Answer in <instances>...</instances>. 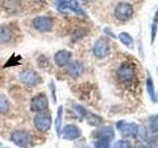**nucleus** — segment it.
<instances>
[{
	"label": "nucleus",
	"instance_id": "obj_1",
	"mask_svg": "<svg viewBox=\"0 0 158 148\" xmlns=\"http://www.w3.org/2000/svg\"><path fill=\"white\" fill-rule=\"evenodd\" d=\"M56 5L59 11H72L76 14H84L78 0H56Z\"/></svg>",
	"mask_w": 158,
	"mask_h": 148
},
{
	"label": "nucleus",
	"instance_id": "obj_2",
	"mask_svg": "<svg viewBox=\"0 0 158 148\" xmlns=\"http://www.w3.org/2000/svg\"><path fill=\"white\" fill-rule=\"evenodd\" d=\"M33 27L39 32H49L53 27V20L48 16H38L33 20Z\"/></svg>",
	"mask_w": 158,
	"mask_h": 148
},
{
	"label": "nucleus",
	"instance_id": "obj_3",
	"mask_svg": "<svg viewBox=\"0 0 158 148\" xmlns=\"http://www.w3.org/2000/svg\"><path fill=\"white\" fill-rule=\"evenodd\" d=\"M11 139L15 144L20 147H27L32 142V137L30 133L25 130L14 131L11 135Z\"/></svg>",
	"mask_w": 158,
	"mask_h": 148
},
{
	"label": "nucleus",
	"instance_id": "obj_4",
	"mask_svg": "<svg viewBox=\"0 0 158 148\" xmlns=\"http://www.w3.org/2000/svg\"><path fill=\"white\" fill-rule=\"evenodd\" d=\"M34 123L40 131H47L52 126V117L48 113H38L34 118Z\"/></svg>",
	"mask_w": 158,
	"mask_h": 148
},
{
	"label": "nucleus",
	"instance_id": "obj_5",
	"mask_svg": "<svg viewBox=\"0 0 158 148\" xmlns=\"http://www.w3.org/2000/svg\"><path fill=\"white\" fill-rule=\"evenodd\" d=\"M48 99L44 94H40V95L34 97L31 102V110L33 112H44L48 109Z\"/></svg>",
	"mask_w": 158,
	"mask_h": 148
},
{
	"label": "nucleus",
	"instance_id": "obj_6",
	"mask_svg": "<svg viewBox=\"0 0 158 148\" xmlns=\"http://www.w3.org/2000/svg\"><path fill=\"white\" fill-rule=\"evenodd\" d=\"M117 128L121 131L123 136L128 137V136H133L136 134L138 126L135 123H132V122L120 121L117 123Z\"/></svg>",
	"mask_w": 158,
	"mask_h": 148
},
{
	"label": "nucleus",
	"instance_id": "obj_7",
	"mask_svg": "<svg viewBox=\"0 0 158 148\" xmlns=\"http://www.w3.org/2000/svg\"><path fill=\"white\" fill-rule=\"evenodd\" d=\"M20 79L23 83L29 86H35L41 82V77L33 70H26L20 74Z\"/></svg>",
	"mask_w": 158,
	"mask_h": 148
},
{
	"label": "nucleus",
	"instance_id": "obj_8",
	"mask_svg": "<svg viewBox=\"0 0 158 148\" xmlns=\"http://www.w3.org/2000/svg\"><path fill=\"white\" fill-rule=\"evenodd\" d=\"M71 58V52L65 51V49H62V51H57L54 54V62L56 63V65L58 66H65L69 63Z\"/></svg>",
	"mask_w": 158,
	"mask_h": 148
},
{
	"label": "nucleus",
	"instance_id": "obj_9",
	"mask_svg": "<svg viewBox=\"0 0 158 148\" xmlns=\"http://www.w3.org/2000/svg\"><path fill=\"white\" fill-rule=\"evenodd\" d=\"M63 137L65 138L67 140H74L78 138L81 134V130L76 125H66L65 127L63 128Z\"/></svg>",
	"mask_w": 158,
	"mask_h": 148
},
{
	"label": "nucleus",
	"instance_id": "obj_10",
	"mask_svg": "<svg viewBox=\"0 0 158 148\" xmlns=\"http://www.w3.org/2000/svg\"><path fill=\"white\" fill-rule=\"evenodd\" d=\"M84 71V67L79 61H74L72 63H68L67 67V73L73 78H77L81 75Z\"/></svg>",
	"mask_w": 158,
	"mask_h": 148
},
{
	"label": "nucleus",
	"instance_id": "obj_11",
	"mask_svg": "<svg viewBox=\"0 0 158 148\" xmlns=\"http://www.w3.org/2000/svg\"><path fill=\"white\" fill-rule=\"evenodd\" d=\"M109 51V46L107 42L103 41V39H99L94 46V53L97 57H104Z\"/></svg>",
	"mask_w": 158,
	"mask_h": 148
},
{
	"label": "nucleus",
	"instance_id": "obj_12",
	"mask_svg": "<svg viewBox=\"0 0 158 148\" xmlns=\"http://www.w3.org/2000/svg\"><path fill=\"white\" fill-rule=\"evenodd\" d=\"M96 136L99 139H106V140H111L114 137V130L110 126H104L101 127L96 132Z\"/></svg>",
	"mask_w": 158,
	"mask_h": 148
},
{
	"label": "nucleus",
	"instance_id": "obj_13",
	"mask_svg": "<svg viewBox=\"0 0 158 148\" xmlns=\"http://www.w3.org/2000/svg\"><path fill=\"white\" fill-rule=\"evenodd\" d=\"M118 77H120L121 80H123V81H128V80H131V79L133 77V71L128 66L123 65L118 70Z\"/></svg>",
	"mask_w": 158,
	"mask_h": 148
},
{
	"label": "nucleus",
	"instance_id": "obj_14",
	"mask_svg": "<svg viewBox=\"0 0 158 148\" xmlns=\"http://www.w3.org/2000/svg\"><path fill=\"white\" fill-rule=\"evenodd\" d=\"M4 9H6L10 13H16L20 11L21 5L18 2V0H5L3 2Z\"/></svg>",
	"mask_w": 158,
	"mask_h": 148
},
{
	"label": "nucleus",
	"instance_id": "obj_15",
	"mask_svg": "<svg viewBox=\"0 0 158 148\" xmlns=\"http://www.w3.org/2000/svg\"><path fill=\"white\" fill-rule=\"evenodd\" d=\"M11 39H12V33L9 27L5 26V25L0 26V43H8L11 41Z\"/></svg>",
	"mask_w": 158,
	"mask_h": 148
},
{
	"label": "nucleus",
	"instance_id": "obj_16",
	"mask_svg": "<svg viewBox=\"0 0 158 148\" xmlns=\"http://www.w3.org/2000/svg\"><path fill=\"white\" fill-rule=\"evenodd\" d=\"M10 104L8 99L2 94H0V113H6L9 111Z\"/></svg>",
	"mask_w": 158,
	"mask_h": 148
},
{
	"label": "nucleus",
	"instance_id": "obj_17",
	"mask_svg": "<svg viewBox=\"0 0 158 148\" xmlns=\"http://www.w3.org/2000/svg\"><path fill=\"white\" fill-rule=\"evenodd\" d=\"M62 112H63L62 106H59L58 110H57L56 120V132L58 135H60V127H61V123H62Z\"/></svg>",
	"mask_w": 158,
	"mask_h": 148
},
{
	"label": "nucleus",
	"instance_id": "obj_18",
	"mask_svg": "<svg viewBox=\"0 0 158 148\" xmlns=\"http://www.w3.org/2000/svg\"><path fill=\"white\" fill-rule=\"evenodd\" d=\"M86 121L90 125L92 126H97L101 123L102 120L100 117H98L96 115H93V113H89L86 116Z\"/></svg>",
	"mask_w": 158,
	"mask_h": 148
},
{
	"label": "nucleus",
	"instance_id": "obj_19",
	"mask_svg": "<svg viewBox=\"0 0 158 148\" xmlns=\"http://www.w3.org/2000/svg\"><path fill=\"white\" fill-rule=\"evenodd\" d=\"M150 130L152 132H158V116H155L151 118L150 122Z\"/></svg>",
	"mask_w": 158,
	"mask_h": 148
},
{
	"label": "nucleus",
	"instance_id": "obj_20",
	"mask_svg": "<svg viewBox=\"0 0 158 148\" xmlns=\"http://www.w3.org/2000/svg\"><path fill=\"white\" fill-rule=\"evenodd\" d=\"M114 148H131L130 142L127 140H118L115 143Z\"/></svg>",
	"mask_w": 158,
	"mask_h": 148
},
{
	"label": "nucleus",
	"instance_id": "obj_21",
	"mask_svg": "<svg viewBox=\"0 0 158 148\" xmlns=\"http://www.w3.org/2000/svg\"><path fill=\"white\" fill-rule=\"evenodd\" d=\"M95 148H110L109 140H106V139H99L95 143Z\"/></svg>",
	"mask_w": 158,
	"mask_h": 148
},
{
	"label": "nucleus",
	"instance_id": "obj_22",
	"mask_svg": "<svg viewBox=\"0 0 158 148\" xmlns=\"http://www.w3.org/2000/svg\"><path fill=\"white\" fill-rule=\"evenodd\" d=\"M148 146L149 148H158V137L152 136L148 139Z\"/></svg>",
	"mask_w": 158,
	"mask_h": 148
},
{
	"label": "nucleus",
	"instance_id": "obj_23",
	"mask_svg": "<svg viewBox=\"0 0 158 148\" xmlns=\"http://www.w3.org/2000/svg\"><path fill=\"white\" fill-rule=\"evenodd\" d=\"M74 109H75V112L78 113V115H80V116H86L87 115V111L81 106L75 105V106H74Z\"/></svg>",
	"mask_w": 158,
	"mask_h": 148
},
{
	"label": "nucleus",
	"instance_id": "obj_24",
	"mask_svg": "<svg viewBox=\"0 0 158 148\" xmlns=\"http://www.w3.org/2000/svg\"><path fill=\"white\" fill-rule=\"evenodd\" d=\"M135 148H147L145 145H142V144H139V145H136Z\"/></svg>",
	"mask_w": 158,
	"mask_h": 148
}]
</instances>
